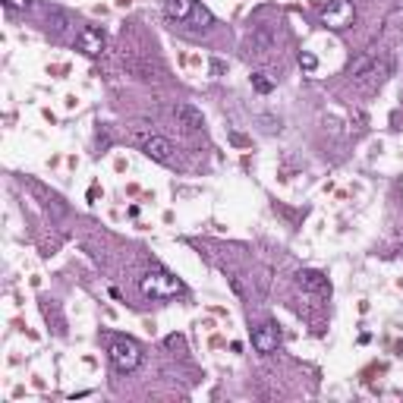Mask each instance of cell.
Segmentation results:
<instances>
[{
    "label": "cell",
    "mask_w": 403,
    "mask_h": 403,
    "mask_svg": "<svg viewBox=\"0 0 403 403\" xmlns=\"http://www.w3.org/2000/svg\"><path fill=\"white\" fill-rule=\"evenodd\" d=\"M271 44H274V35H271V29H255L249 38V48L255 50V54H268Z\"/></svg>",
    "instance_id": "obj_11"
},
{
    "label": "cell",
    "mask_w": 403,
    "mask_h": 403,
    "mask_svg": "<svg viewBox=\"0 0 403 403\" xmlns=\"http://www.w3.org/2000/svg\"><path fill=\"white\" fill-rule=\"evenodd\" d=\"M29 3H31V0H6V6H10V10H25Z\"/></svg>",
    "instance_id": "obj_18"
},
{
    "label": "cell",
    "mask_w": 403,
    "mask_h": 403,
    "mask_svg": "<svg viewBox=\"0 0 403 403\" xmlns=\"http://www.w3.org/2000/svg\"><path fill=\"white\" fill-rule=\"evenodd\" d=\"M277 344H281V334H277L274 325H262V327H255V334H252V346H255L258 353H274Z\"/></svg>",
    "instance_id": "obj_6"
},
{
    "label": "cell",
    "mask_w": 403,
    "mask_h": 403,
    "mask_svg": "<svg viewBox=\"0 0 403 403\" xmlns=\"http://www.w3.org/2000/svg\"><path fill=\"white\" fill-rule=\"evenodd\" d=\"M142 151L151 157V161L164 164V161H170V155H174V145H170L164 136H155V132H151V136L142 142Z\"/></svg>",
    "instance_id": "obj_5"
},
{
    "label": "cell",
    "mask_w": 403,
    "mask_h": 403,
    "mask_svg": "<svg viewBox=\"0 0 403 403\" xmlns=\"http://www.w3.org/2000/svg\"><path fill=\"white\" fill-rule=\"evenodd\" d=\"M211 73H214V76H220V73H224V63L214 60V63H211Z\"/></svg>",
    "instance_id": "obj_19"
},
{
    "label": "cell",
    "mask_w": 403,
    "mask_h": 403,
    "mask_svg": "<svg viewBox=\"0 0 403 403\" xmlns=\"http://www.w3.org/2000/svg\"><path fill=\"white\" fill-rule=\"evenodd\" d=\"M174 117L180 120L183 129H189V132H195V129H202V126H205V117H202V111H199V107H192V104H176Z\"/></svg>",
    "instance_id": "obj_7"
},
{
    "label": "cell",
    "mask_w": 403,
    "mask_h": 403,
    "mask_svg": "<svg viewBox=\"0 0 403 403\" xmlns=\"http://www.w3.org/2000/svg\"><path fill=\"white\" fill-rule=\"evenodd\" d=\"M180 344H183V340L176 337V334H170V337H167V346H180Z\"/></svg>",
    "instance_id": "obj_20"
},
{
    "label": "cell",
    "mask_w": 403,
    "mask_h": 403,
    "mask_svg": "<svg viewBox=\"0 0 403 403\" xmlns=\"http://www.w3.org/2000/svg\"><path fill=\"white\" fill-rule=\"evenodd\" d=\"M142 293L155 296V299H170V296L183 293V281H176L167 271H148V274L142 277Z\"/></svg>",
    "instance_id": "obj_2"
},
{
    "label": "cell",
    "mask_w": 403,
    "mask_h": 403,
    "mask_svg": "<svg viewBox=\"0 0 403 403\" xmlns=\"http://www.w3.org/2000/svg\"><path fill=\"white\" fill-rule=\"evenodd\" d=\"M195 6H199L195 0H164V13H167V19H174V22H189Z\"/></svg>",
    "instance_id": "obj_8"
},
{
    "label": "cell",
    "mask_w": 403,
    "mask_h": 403,
    "mask_svg": "<svg viewBox=\"0 0 403 403\" xmlns=\"http://www.w3.org/2000/svg\"><path fill=\"white\" fill-rule=\"evenodd\" d=\"M107 353H111V362L117 372H136L142 365V346L132 337H111Z\"/></svg>",
    "instance_id": "obj_1"
},
{
    "label": "cell",
    "mask_w": 403,
    "mask_h": 403,
    "mask_svg": "<svg viewBox=\"0 0 403 403\" xmlns=\"http://www.w3.org/2000/svg\"><path fill=\"white\" fill-rule=\"evenodd\" d=\"M321 19H325L327 29H337V31L353 25V19H356L353 0H331V3L325 6V13H321Z\"/></svg>",
    "instance_id": "obj_3"
},
{
    "label": "cell",
    "mask_w": 403,
    "mask_h": 403,
    "mask_svg": "<svg viewBox=\"0 0 403 403\" xmlns=\"http://www.w3.org/2000/svg\"><path fill=\"white\" fill-rule=\"evenodd\" d=\"M258 123H262L264 132H281V120L271 117V113H262V117H258Z\"/></svg>",
    "instance_id": "obj_15"
},
{
    "label": "cell",
    "mask_w": 403,
    "mask_h": 403,
    "mask_svg": "<svg viewBox=\"0 0 403 403\" xmlns=\"http://www.w3.org/2000/svg\"><path fill=\"white\" fill-rule=\"evenodd\" d=\"M76 48L85 57H98L101 50H104V31L94 29V25H85V29L76 35Z\"/></svg>",
    "instance_id": "obj_4"
},
{
    "label": "cell",
    "mask_w": 403,
    "mask_h": 403,
    "mask_svg": "<svg viewBox=\"0 0 403 403\" xmlns=\"http://www.w3.org/2000/svg\"><path fill=\"white\" fill-rule=\"evenodd\" d=\"M50 19H54V31H63V29H66V16H63V13H50Z\"/></svg>",
    "instance_id": "obj_17"
},
{
    "label": "cell",
    "mask_w": 403,
    "mask_h": 403,
    "mask_svg": "<svg viewBox=\"0 0 403 403\" xmlns=\"http://www.w3.org/2000/svg\"><path fill=\"white\" fill-rule=\"evenodd\" d=\"M299 66L306 69V73H312V69L318 66V60H315V54H309V50H302V54H299Z\"/></svg>",
    "instance_id": "obj_16"
},
{
    "label": "cell",
    "mask_w": 403,
    "mask_h": 403,
    "mask_svg": "<svg viewBox=\"0 0 403 403\" xmlns=\"http://www.w3.org/2000/svg\"><path fill=\"white\" fill-rule=\"evenodd\" d=\"M375 57H378L375 48H372V50H362L356 60H350V66H346V76H350V79H359V76H365V73L372 69V63H375Z\"/></svg>",
    "instance_id": "obj_10"
},
{
    "label": "cell",
    "mask_w": 403,
    "mask_h": 403,
    "mask_svg": "<svg viewBox=\"0 0 403 403\" xmlns=\"http://www.w3.org/2000/svg\"><path fill=\"white\" fill-rule=\"evenodd\" d=\"M189 22H195V29H205V25H211V13H208L205 6H195L192 16H189Z\"/></svg>",
    "instance_id": "obj_14"
},
{
    "label": "cell",
    "mask_w": 403,
    "mask_h": 403,
    "mask_svg": "<svg viewBox=\"0 0 403 403\" xmlns=\"http://www.w3.org/2000/svg\"><path fill=\"white\" fill-rule=\"evenodd\" d=\"M296 283H299V290H306V293H325L327 290V281L321 271H299Z\"/></svg>",
    "instance_id": "obj_9"
},
{
    "label": "cell",
    "mask_w": 403,
    "mask_h": 403,
    "mask_svg": "<svg viewBox=\"0 0 403 403\" xmlns=\"http://www.w3.org/2000/svg\"><path fill=\"white\" fill-rule=\"evenodd\" d=\"M252 88H255L258 94H271L274 92V79H271L268 73H252Z\"/></svg>",
    "instance_id": "obj_13"
},
{
    "label": "cell",
    "mask_w": 403,
    "mask_h": 403,
    "mask_svg": "<svg viewBox=\"0 0 403 403\" xmlns=\"http://www.w3.org/2000/svg\"><path fill=\"white\" fill-rule=\"evenodd\" d=\"M126 66H129L132 69V73H136L139 76V79H145V82H151V79H157V66H151V63L148 60H129V63H126Z\"/></svg>",
    "instance_id": "obj_12"
}]
</instances>
